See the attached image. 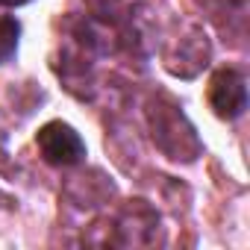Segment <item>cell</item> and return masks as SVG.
Segmentation results:
<instances>
[{"label":"cell","instance_id":"6da1fadb","mask_svg":"<svg viewBox=\"0 0 250 250\" xmlns=\"http://www.w3.org/2000/svg\"><path fill=\"white\" fill-rule=\"evenodd\" d=\"M150 124H153V142L171 156V159H194L200 145L194 139L191 124L183 118L177 106H153Z\"/></svg>","mask_w":250,"mask_h":250},{"label":"cell","instance_id":"7a4b0ae2","mask_svg":"<svg viewBox=\"0 0 250 250\" xmlns=\"http://www.w3.org/2000/svg\"><path fill=\"white\" fill-rule=\"evenodd\" d=\"M36 145H39L44 162H50V165H77L85 159V142L65 121L44 124L36 136Z\"/></svg>","mask_w":250,"mask_h":250},{"label":"cell","instance_id":"3957f363","mask_svg":"<svg viewBox=\"0 0 250 250\" xmlns=\"http://www.w3.org/2000/svg\"><path fill=\"white\" fill-rule=\"evenodd\" d=\"M209 106L218 118L232 121L247 109V80L235 68H224L209 83Z\"/></svg>","mask_w":250,"mask_h":250},{"label":"cell","instance_id":"277c9868","mask_svg":"<svg viewBox=\"0 0 250 250\" xmlns=\"http://www.w3.org/2000/svg\"><path fill=\"white\" fill-rule=\"evenodd\" d=\"M206 62H209V42L197 27H191L186 36H180L174 42V47L165 53V65L177 77H194L200 68H206Z\"/></svg>","mask_w":250,"mask_h":250},{"label":"cell","instance_id":"5b68a950","mask_svg":"<svg viewBox=\"0 0 250 250\" xmlns=\"http://www.w3.org/2000/svg\"><path fill=\"white\" fill-rule=\"evenodd\" d=\"M197 6L229 36H244L247 0H197Z\"/></svg>","mask_w":250,"mask_h":250},{"label":"cell","instance_id":"8992f818","mask_svg":"<svg viewBox=\"0 0 250 250\" xmlns=\"http://www.w3.org/2000/svg\"><path fill=\"white\" fill-rule=\"evenodd\" d=\"M18 36H21V24L12 15H0V65L9 62L18 50Z\"/></svg>","mask_w":250,"mask_h":250},{"label":"cell","instance_id":"52a82bcc","mask_svg":"<svg viewBox=\"0 0 250 250\" xmlns=\"http://www.w3.org/2000/svg\"><path fill=\"white\" fill-rule=\"evenodd\" d=\"M0 3H6V6H21V3H27V0H0Z\"/></svg>","mask_w":250,"mask_h":250}]
</instances>
